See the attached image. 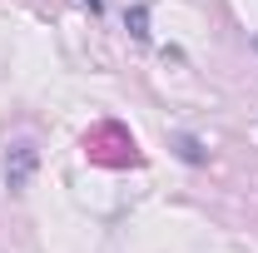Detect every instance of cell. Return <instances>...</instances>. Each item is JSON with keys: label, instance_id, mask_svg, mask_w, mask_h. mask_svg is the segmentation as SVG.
Masks as SVG:
<instances>
[{"label": "cell", "instance_id": "obj_1", "mask_svg": "<svg viewBox=\"0 0 258 253\" xmlns=\"http://www.w3.org/2000/svg\"><path fill=\"white\" fill-rule=\"evenodd\" d=\"M35 169H40V149H35V139H15V144L5 149V189H10V194H25V184L35 179Z\"/></svg>", "mask_w": 258, "mask_h": 253}, {"label": "cell", "instance_id": "obj_2", "mask_svg": "<svg viewBox=\"0 0 258 253\" xmlns=\"http://www.w3.org/2000/svg\"><path fill=\"white\" fill-rule=\"evenodd\" d=\"M174 154L184 159L189 169H204V164H209V149H204L199 134H174Z\"/></svg>", "mask_w": 258, "mask_h": 253}, {"label": "cell", "instance_id": "obj_3", "mask_svg": "<svg viewBox=\"0 0 258 253\" xmlns=\"http://www.w3.org/2000/svg\"><path fill=\"white\" fill-rule=\"evenodd\" d=\"M124 30L139 40V45H149V0H134L124 10Z\"/></svg>", "mask_w": 258, "mask_h": 253}, {"label": "cell", "instance_id": "obj_4", "mask_svg": "<svg viewBox=\"0 0 258 253\" xmlns=\"http://www.w3.org/2000/svg\"><path fill=\"white\" fill-rule=\"evenodd\" d=\"M90 5V15H104V0H85Z\"/></svg>", "mask_w": 258, "mask_h": 253}, {"label": "cell", "instance_id": "obj_5", "mask_svg": "<svg viewBox=\"0 0 258 253\" xmlns=\"http://www.w3.org/2000/svg\"><path fill=\"white\" fill-rule=\"evenodd\" d=\"M253 50H258V35H253Z\"/></svg>", "mask_w": 258, "mask_h": 253}]
</instances>
